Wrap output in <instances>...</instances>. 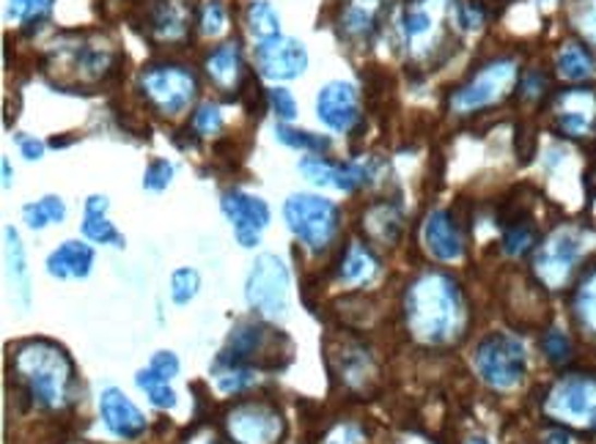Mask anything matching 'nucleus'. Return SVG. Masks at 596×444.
Masks as SVG:
<instances>
[{"label": "nucleus", "mask_w": 596, "mask_h": 444, "mask_svg": "<svg viewBox=\"0 0 596 444\" xmlns=\"http://www.w3.org/2000/svg\"><path fill=\"white\" fill-rule=\"evenodd\" d=\"M408 324L424 343H448L465 321V305L457 283L446 274H424L408 291Z\"/></svg>", "instance_id": "f257e3e1"}, {"label": "nucleus", "mask_w": 596, "mask_h": 444, "mask_svg": "<svg viewBox=\"0 0 596 444\" xmlns=\"http://www.w3.org/2000/svg\"><path fill=\"white\" fill-rule=\"evenodd\" d=\"M14 370L31 398L45 409H63L72 400L75 365L63 348L47 341H31L14 351Z\"/></svg>", "instance_id": "f03ea898"}, {"label": "nucleus", "mask_w": 596, "mask_h": 444, "mask_svg": "<svg viewBox=\"0 0 596 444\" xmlns=\"http://www.w3.org/2000/svg\"><path fill=\"white\" fill-rule=\"evenodd\" d=\"M478 377L495 390L520 387L527 370V351L509 332H489L473 354Z\"/></svg>", "instance_id": "7ed1b4c3"}, {"label": "nucleus", "mask_w": 596, "mask_h": 444, "mask_svg": "<svg viewBox=\"0 0 596 444\" xmlns=\"http://www.w3.org/2000/svg\"><path fill=\"white\" fill-rule=\"evenodd\" d=\"M283 217L294 236L303 239L311 250H325L339 231V206L321 195L297 193L283 203Z\"/></svg>", "instance_id": "20e7f679"}, {"label": "nucleus", "mask_w": 596, "mask_h": 444, "mask_svg": "<svg viewBox=\"0 0 596 444\" xmlns=\"http://www.w3.org/2000/svg\"><path fill=\"white\" fill-rule=\"evenodd\" d=\"M245 294L251 308H256L258 313L267 319H283L289 310V272L281 258L270 252L258 256L247 274Z\"/></svg>", "instance_id": "39448f33"}, {"label": "nucleus", "mask_w": 596, "mask_h": 444, "mask_svg": "<svg viewBox=\"0 0 596 444\" xmlns=\"http://www.w3.org/2000/svg\"><path fill=\"white\" fill-rule=\"evenodd\" d=\"M141 88L160 115H182L195 99L198 83L184 66H149L141 74Z\"/></svg>", "instance_id": "423d86ee"}, {"label": "nucleus", "mask_w": 596, "mask_h": 444, "mask_svg": "<svg viewBox=\"0 0 596 444\" xmlns=\"http://www.w3.org/2000/svg\"><path fill=\"white\" fill-rule=\"evenodd\" d=\"M545 411L558 422L596 428V377L574 373L561 379L547 395Z\"/></svg>", "instance_id": "0eeeda50"}, {"label": "nucleus", "mask_w": 596, "mask_h": 444, "mask_svg": "<svg viewBox=\"0 0 596 444\" xmlns=\"http://www.w3.org/2000/svg\"><path fill=\"white\" fill-rule=\"evenodd\" d=\"M516 81V63L509 58H500L492 61L489 66H484L482 72L473 77L467 86L459 88L451 97V108L459 113H473V110H484L489 104L500 102L506 94L511 91Z\"/></svg>", "instance_id": "6e6552de"}, {"label": "nucleus", "mask_w": 596, "mask_h": 444, "mask_svg": "<svg viewBox=\"0 0 596 444\" xmlns=\"http://www.w3.org/2000/svg\"><path fill=\"white\" fill-rule=\"evenodd\" d=\"M585 250V234L577 229H558L550 239L542 245L536 256V272L550 288H561L572 274L574 263Z\"/></svg>", "instance_id": "1a4fd4ad"}, {"label": "nucleus", "mask_w": 596, "mask_h": 444, "mask_svg": "<svg viewBox=\"0 0 596 444\" xmlns=\"http://www.w3.org/2000/svg\"><path fill=\"white\" fill-rule=\"evenodd\" d=\"M236 444H276L283 436L281 411L270 404H242L226 420Z\"/></svg>", "instance_id": "9d476101"}, {"label": "nucleus", "mask_w": 596, "mask_h": 444, "mask_svg": "<svg viewBox=\"0 0 596 444\" xmlns=\"http://www.w3.org/2000/svg\"><path fill=\"white\" fill-rule=\"evenodd\" d=\"M220 206L234 225L236 242L242 247H256L261 242V231L270 225V206L256 195L242 193V189H229Z\"/></svg>", "instance_id": "9b49d317"}, {"label": "nucleus", "mask_w": 596, "mask_h": 444, "mask_svg": "<svg viewBox=\"0 0 596 444\" xmlns=\"http://www.w3.org/2000/svg\"><path fill=\"white\" fill-rule=\"evenodd\" d=\"M256 66L267 81H294L308 69V50L297 39L276 36L256 47Z\"/></svg>", "instance_id": "f8f14e48"}, {"label": "nucleus", "mask_w": 596, "mask_h": 444, "mask_svg": "<svg viewBox=\"0 0 596 444\" xmlns=\"http://www.w3.org/2000/svg\"><path fill=\"white\" fill-rule=\"evenodd\" d=\"M316 115L333 132H350L361 121V97L352 83L333 81L316 94Z\"/></svg>", "instance_id": "ddd939ff"}, {"label": "nucleus", "mask_w": 596, "mask_h": 444, "mask_svg": "<svg viewBox=\"0 0 596 444\" xmlns=\"http://www.w3.org/2000/svg\"><path fill=\"white\" fill-rule=\"evenodd\" d=\"M272 330L258 324V321H242L231 330L229 346L220 351L218 365H234V368H251V362L264 357V351H270Z\"/></svg>", "instance_id": "4468645a"}, {"label": "nucleus", "mask_w": 596, "mask_h": 444, "mask_svg": "<svg viewBox=\"0 0 596 444\" xmlns=\"http://www.w3.org/2000/svg\"><path fill=\"white\" fill-rule=\"evenodd\" d=\"M300 173L308 182L321 184V187H336L341 193H352V189L368 182L372 168L361 165V162H355V165H336V162H327L321 157H305V160H300Z\"/></svg>", "instance_id": "2eb2a0df"}, {"label": "nucleus", "mask_w": 596, "mask_h": 444, "mask_svg": "<svg viewBox=\"0 0 596 444\" xmlns=\"http://www.w3.org/2000/svg\"><path fill=\"white\" fill-rule=\"evenodd\" d=\"M179 373V359L173 351L155 354L149 368H144L135 377V384L146 393V398L157 406V409H173L177 406V393L171 390V379Z\"/></svg>", "instance_id": "dca6fc26"}, {"label": "nucleus", "mask_w": 596, "mask_h": 444, "mask_svg": "<svg viewBox=\"0 0 596 444\" xmlns=\"http://www.w3.org/2000/svg\"><path fill=\"white\" fill-rule=\"evenodd\" d=\"M99 411H102L105 425L119 439H138L146 431V417L141 415L138 406L132 404L121 390L108 387L99 395Z\"/></svg>", "instance_id": "f3484780"}, {"label": "nucleus", "mask_w": 596, "mask_h": 444, "mask_svg": "<svg viewBox=\"0 0 596 444\" xmlns=\"http://www.w3.org/2000/svg\"><path fill=\"white\" fill-rule=\"evenodd\" d=\"M424 245L437 261H459L465 256V242H462V234H459L457 222L448 211L437 209L426 217L424 225Z\"/></svg>", "instance_id": "a211bd4d"}, {"label": "nucleus", "mask_w": 596, "mask_h": 444, "mask_svg": "<svg viewBox=\"0 0 596 444\" xmlns=\"http://www.w3.org/2000/svg\"><path fill=\"white\" fill-rule=\"evenodd\" d=\"M207 74H209V81L218 86V91L223 94L240 91L242 74H245L240 45H236V41H226V45H220L218 50L207 58Z\"/></svg>", "instance_id": "6ab92c4d"}, {"label": "nucleus", "mask_w": 596, "mask_h": 444, "mask_svg": "<svg viewBox=\"0 0 596 444\" xmlns=\"http://www.w3.org/2000/svg\"><path fill=\"white\" fill-rule=\"evenodd\" d=\"M94 267V250L83 242H63L58 250L47 258V272L58 280L66 278H88Z\"/></svg>", "instance_id": "aec40b11"}, {"label": "nucleus", "mask_w": 596, "mask_h": 444, "mask_svg": "<svg viewBox=\"0 0 596 444\" xmlns=\"http://www.w3.org/2000/svg\"><path fill=\"white\" fill-rule=\"evenodd\" d=\"M591 124H594V97L585 88L563 94L561 108H558V126L569 137H583L588 135Z\"/></svg>", "instance_id": "412c9836"}, {"label": "nucleus", "mask_w": 596, "mask_h": 444, "mask_svg": "<svg viewBox=\"0 0 596 444\" xmlns=\"http://www.w3.org/2000/svg\"><path fill=\"white\" fill-rule=\"evenodd\" d=\"M190 12L184 7V0H157L149 17V30L160 41H182L187 36Z\"/></svg>", "instance_id": "4be33fe9"}, {"label": "nucleus", "mask_w": 596, "mask_h": 444, "mask_svg": "<svg viewBox=\"0 0 596 444\" xmlns=\"http://www.w3.org/2000/svg\"><path fill=\"white\" fill-rule=\"evenodd\" d=\"M556 66H558V74H561L563 81L569 83L588 81L591 74L596 72L594 55H591L583 45H563V50L558 52Z\"/></svg>", "instance_id": "5701e85b"}, {"label": "nucleus", "mask_w": 596, "mask_h": 444, "mask_svg": "<svg viewBox=\"0 0 596 444\" xmlns=\"http://www.w3.org/2000/svg\"><path fill=\"white\" fill-rule=\"evenodd\" d=\"M247 30H251L253 39L261 45V41H270L276 36H281V17L272 9L270 0H253L251 7H247Z\"/></svg>", "instance_id": "b1692460"}, {"label": "nucleus", "mask_w": 596, "mask_h": 444, "mask_svg": "<svg viewBox=\"0 0 596 444\" xmlns=\"http://www.w3.org/2000/svg\"><path fill=\"white\" fill-rule=\"evenodd\" d=\"M435 34V17H431L429 9L424 3H413L404 14V36H408V45L413 50L421 47H429V36Z\"/></svg>", "instance_id": "393cba45"}, {"label": "nucleus", "mask_w": 596, "mask_h": 444, "mask_svg": "<svg viewBox=\"0 0 596 444\" xmlns=\"http://www.w3.org/2000/svg\"><path fill=\"white\" fill-rule=\"evenodd\" d=\"M3 236H7V263H9V272L14 274V283L20 285V294H23V303H31V283H28V261H25V250H23V242H20L17 231L9 225L7 231H3Z\"/></svg>", "instance_id": "a878e982"}, {"label": "nucleus", "mask_w": 596, "mask_h": 444, "mask_svg": "<svg viewBox=\"0 0 596 444\" xmlns=\"http://www.w3.org/2000/svg\"><path fill=\"white\" fill-rule=\"evenodd\" d=\"M374 272H377V261H374L372 252L363 245H350L344 263H341V280L350 285H361L372 280Z\"/></svg>", "instance_id": "bb28decb"}, {"label": "nucleus", "mask_w": 596, "mask_h": 444, "mask_svg": "<svg viewBox=\"0 0 596 444\" xmlns=\"http://www.w3.org/2000/svg\"><path fill=\"white\" fill-rule=\"evenodd\" d=\"M379 0H350L341 25L350 36H368L374 28V17H377Z\"/></svg>", "instance_id": "cd10ccee"}, {"label": "nucleus", "mask_w": 596, "mask_h": 444, "mask_svg": "<svg viewBox=\"0 0 596 444\" xmlns=\"http://www.w3.org/2000/svg\"><path fill=\"white\" fill-rule=\"evenodd\" d=\"M25 222H28L34 231L47 229L50 222H63L66 220V206H63L61 198L56 195H47V198L36 200V203H28L23 209Z\"/></svg>", "instance_id": "c85d7f7f"}, {"label": "nucleus", "mask_w": 596, "mask_h": 444, "mask_svg": "<svg viewBox=\"0 0 596 444\" xmlns=\"http://www.w3.org/2000/svg\"><path fill=\"white\" fill-rule=\"evenodd\" d=\"M276 137L289 148H297V151H311V155H325L330 148V137L314 135V132L305 130H289V126H278Z\"/></svg>", "instance_id": "c756f323"}, {"label": "nucleus", "mask_w": 596, "mask_h": 444, "mask_svg": "<svg viewBox=\"0 0 596 444\" xmlns=\"http://www.w3.org/2000/svg\"><path fill=\"white\" fill-rule=\"evenodd\" d=\"M215 384H218L220 393H226V395L242 393V390H247L253 384V370L215 362Z\"/></svg>", "instance_id": "7c9ffc66"}, {"label": "nucleus", "mask_w": 596, "mask_h": 444, "mask_svg": "<svg viewBox=\"0 0 596 444\" xmlns=\"http://www.w3.org/2000/svg\"><path fill=\"white\" fill-rule=\"evenodd\" d=\"M83 234H86V239L97 242V245L124 247V236L115 231L113 222L105 220V214H86V220H83Z\"/></svg>", "instance_id": "2f4dec72"}, {"label": "nucleus", "mask_w": 596, "mask_h": 444, "mask_svg": "<svg viewBox=\"0 0 596 444\" xmlns=\"http://www.w3.org/2000/svg\"><path fill=\"white\" fill-rule=\"evenodd\" d=\"M574 308H577L580 321H583L588 330L596 332V272H591L588 278H585V283L580 285Z\"/></svg>", "instance_id": "473e14b6"}, {"label": "nucleus", "mask_w": 596, "mask_h": 444, "mask_svg": "<svg viewBox=\"0 0 596 444\" xmlns=\"http://www.w3.org/2000/svg\"><path fill=\"white\" fill-rule=\"evenodd\" d=\"M198 285H202V278L195 269H177L171 278V299L177 305H187L198 294Z\"/></svg>", "instance_id": "72a5a7b5"}, {"label": "nucleus", "mask_w": 596, "mask_h": 444, "mask_svg": "<svg viewBox=\"0 0 596 444\" xmlns=\"http://www.w3.org/2000/svg\"><path fill=\"white\" fill-rule=\"evenodd\" d=\"M52 0H9V17L17 23H34L50 14Z\"/></svg>", "instance_id": "f704fd0d"}, {"label": "nucleus", "mask_w": 596, "mask_h": 444, "mask_svg": "<svg viewBox=\"0 0 596 444\" xmlns=\"http://www.w3.org/2000/svg\"><path fill=\"white\" fill-rule=\"evenodd\" d=\"M534 239H536L534 229H531V225H525V222H516V225H509V229H506L503 250L509 252V256H522L527 247L534 245Z\"/></svg>", "instance_id": "c9c22d12"}, {"label": "nucleus", "mask_w": 596, "mask_h": 444, "mask_svg": "<svg viewBox=\"0 0 596 444\" xmlns=\"http://www.w3.org/2000/svg\"><path fill=\"white\" fill-rule=\"evenodd\" d=\"M542 348H545L547 359H550L552 365H563L572 357V341H569L561 330L547 332L545 341H542Z\"/></svg>", "instance_id": "e433bc0d"}, {"label": "nucleus", "mask_w": 596, "mask_h": 444, "mask_svg": "<svg viewBox=\"0 0 596 444\" xmlns=\"http://www.w3.org/2000/svg\"><path fill=\"white\" fill-rule=\"evenodd\" d=\"M193 126L202 132V135H215V132H220V126H223V115H220L218 104L207 102V104H202V108L195 110Z\"/></svg>", "instance_id": "4c0bfd02"}, {"label": "nucleus", "mask_w": 596, "mask_h": 444, "mask_svg": "<svg viewBox=\"0 0 596 444\" xmlns=\"http://www.w3.org/2000/svg\"><path fill=\"white\" fill-rule=\"evenodd\" d=\"M173 178V165L168 160H155L149 168H146V176H144V187L151 189V193H160V189H166L168 184H171Z\"/></svg>", "instance_id": "58836bf2"}, {"label": "nucleus", "mask_w": 596, "mask_h": 444, "mask_svg": "<svg viewBox=\"0 0 596 444\" xmlns=\"http://www.w3.org/2000/svg\"><path fill=\"white\" fill-rule=\"evenodd\" d=\"M226 28V9L220 0H209L202 12V34L204 36H218Z\"/></svg>", "instance_id": "ea45409f"}, {"label": "nucleus", "mask_w": 596, "mask_h": 444, "mask_svg": "<svg viewBox=\"0 0 596 444\" xmlns=\"http://www.w3.org/2000/svg\"><path fill=\"white\" fill-rule=\"evenodd\" d=\"M270 108L278 115V121H294L297 119V102H294L292 94L287 88H272L270 91Z\"/></svg>", "instance_id": "a19ab883"}, {"label": "nucleus", "mask_w": 596, "mask_h": 444, "mask_svg": "<svg viewBox=\"0 0 596 444\" xmlns=\"http://www.w3.org/2000/svg\"><path fill=\"white\" fill-rule=\"evenodd\" d=\"M577 23L580 30H583L591 41H596V0H583V3H580Z\"/></svg>", "instance_id": "79ce46f5"}, {"label": "nucleus", "mask_w": 596, "mask_h": 444, "mask_svg": "<svg viewBox=\"0 0 596 444\" xmlns=\"http://www.w3.org/2000/svg\"><path fill=\"white\" fill-rule=\"evenodd\" d=\"M20 148H23L25 160H41V155H45V143L36 140V137H20Z\"/></svg>", "instance_id": "37998d69"}, {"label": "nucleus", "mask_w": 596, "mask_h": 444, "mask_svg": "<svg viewBox=\"0 0 596 444\" xmlns=\"http://www.w3.org/2000/svg\"><path fill=\"white\" fill-rule=\"evenodd\" d=\"M105 211H108V198L102 195H92L86 200V214H105Z\"/></svg>", "instance_id": "c03bdc74"}, {"label": "nucleus", "mask_w": 596, "mask_h": 444, "mask_svg": "<svg viewBox=\"0 0 596 444\" xmlns=\"http://www.w3.org/2000/svg\"><path fill=\"white\" fill-rule=\"evenodd\" d=\"M547 444H572V439H569V433L563 431H552L547 433Z\"/></svg>", "instance_id": "a18cd8bd"}, {"label": "nucleus", "mask_w": 596, "mask_h": 444, "mask_svg": "<svg viewBox=\"0 0 596 444\" xmlns=\"http://www.w3.org/2000/svg\"><path fill=\"white\" fill-rule=\"evenodd\" d=\"M3 184H12V165H9V160H3Z\"/></svg>", "instance_id": "49530a36"}, {"label": "nucleus", "mask_w": 596, "mask_h": 444, "mask_svg": "<svg viewBox=\"0 0 596 444\" xmlns=\"http://www.w3.org/2000/svg\"><path fill=\"white\" fill-rule=\"evenodd\" d=\"M467 444H489V442L484 436H473V439H467Z\"/></svg>", "instance_id": "de8ad7c7"}, {"label": "nucleus", "mask_w": 596, "mask_h": 444, "mask_svg": "<svg viewBox=\"0 0 596 444\" xmlns=\"http://www.w3.org/2000/svg\"><path fill=\"white\" fill-rule=\"evenodd\" d=\"M209 444H215V442H209Z\"/></svg>", "instance_id": "09e8293b"}]
</instances>
